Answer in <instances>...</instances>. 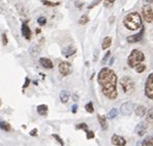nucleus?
<instances>
[{
  "label": "nucleus",
  "instance_id": "nucleus-12",
  "mask_svg": "<svg viewBox=\"0 0 153 146\" xmlns=\"http://www.w3.org/2000/svg\"><path fill=\"white\" fill-rule=\"evenodd\" d=\"M40 65L46 69H52L53 67H54V66H53V62L51 61L49 58H40Z\"/></svg>",
  "mask_w": 153,
  "mask_h": 146
},
{
  "label": "nucleus",
  "instance_id": "nucleus-28",
  "mask_svg": "<svg viewBox=\"0 0 153 146\" xmlns=\"http://www.w3.org/2000/svg\"><path fill=\"white\" fill-rule=\"evenodd\" d=\"M37 24L40 25V26H44V25L47 24V19L44 17H40L37 19Z\"/></svg>",
  "mask_w": 153,
  "mask_h": 146
},
{
  "label": "nucleus",
  "instance_id": "nucleus-15",
  "mask_svg": "<svg viewBox=\"0 0 153 146\" xmlns=\"http://www.w3.org/2000/svg\"><path fill=\"white\" fill-rule=\"evenodd\" d=\"M62 54H63V56L64 57L68 58V57H70V56H72V55L76 54V47L72 45L67 46V47H65V49L62 51Z\"/></svg>",
  "mask_w": 153,
  "mask_h": 146
},
{
  "label": "nucleus",
  "instance_id": "nucleus-25",
  "mask_svg": "<svg viewBox=\"0 0 153 146\" xmlns=\"http://www.w3.org/2000/svg\"><path fill=\"white\" fill-rule=\"evenodd\" d=\"M146 70V65L145 64H139L138 66L136 67V71L138 73H142V72H144V71Z\"/></svg>",
  "mask_w": 153,
  "mask_h": 146
},
{
  "label": "nucleus",
  "instance_id": "nucleus-16",
  "mask_svg": "<svg viewBox=\"0 0 153 146\" xmlns=\"http://www.w3.org/2000/svg\"><path fill=\"white\" fill-rule=\"evenodd\" d=\"M137 146H153V135L147 136L144 140H142Z\"/></svg>",
  "mask_w": 153,
  "mask_h": 146
},
{
  "label": "nucleus",
  "instance_id": "nucleus-27",
  "mask_svg": "<svg viewBox=\"0 0 153 146\" xmlns=\"http://www.w3.org/2000/svg\"><path fill=\"white\" fill-rule=\"evenodd\" d=\"M115 3V0H104L105 7H112Z\"/></svg>",
  "mask_w": 153,
  "mask_h": 146
},
{
  "label": "nucleus",
  "instance_id": "nucleus-26",
  "mask_svg": "<svg viewBox=\"0 0 153 146\" xmlns=\"http://www.w3.org/2000/svg\"><path fill=\"white\" fill-rule=\"evenodd\" d=\"M76 130H84V131H87V130H88V126H87V124H85V122H82V124H76Z\"/></svg>",
  "mask_w": 153,
  "mask_h": 146
},
{
  "label": "nucleus",
  "instance_id": "nucleus-30",
  "mask_svg": "<svg viewBox=\"0 0 153 146\" xmlns=\"http://www.w3.org/2000/svg\"><path fill=\"white\" fill-rule=\"evenodd\" d=\"M42 1L44 5H48V6H57V5H58V3L51 2V1H49V0H42Z\"/></svg>",
  "mask_w": 153,
  "mask_h": 146
},
{
  "label": "nucleus",
  "instance_id": "nucleus-35",
  "mask_svg": "<svg viewBox=\"0 0 153 146\" xmlns=\"http://www.w3.org/2000/svg\"><path fill=\"white\" fill-rule=\"evenodd\" d=\"M110 56H111V51H108L106 53V55H105L104 59H102V64H106V63H107V61H108V59H109Z\"/></svg>",
  "mask_w": 153,
  "mask_h": 146
},
{
  "label": "nucleus",
  "instance_id": "nucleus-19",
  "mask_svg": "<svg viewBox=\"0 0 153 146\" xmlns=\"http://www.w3.org/2000/svg\"><path fill=\"white\" fill-rule=\"evenodd\" d=\"M37 110V113L40 115H42V116H46V115L48 114V110H49V108H48V106L46 104H42V105H38L36 108Z\"/></svg>",
  "mask_w": 153,
  "mask_h": 146
},
{
  "label": "nucleus",
  "instance_id": "nucleus-37",
  "mask_svg": "<svg viewBox=\"0 0 153 146\" xmlns=\"http://www.w3.org/2000/svg\"><path fill=\"white\" fill-rule=\"evenodd\" d=\"M76 110H78V105H76V104L72 105V113H76Z\"/></svg>",
  "mask_w": 153,
  "mask_h": 146
},
{
  "label": "nucleus",
  "instance_id": "nucleus-22",
  "mask_svg": "<svg viewBox=\"0 0 153 146\" xmlns=\"http://www.w3.org/2000/svg\"><path fill=\"white\" fill-rule=\"evenodd\" d=\"M117 114H118V110H117L116 108H112V109L110 110L109 114H108V117L111 118V119H113L117 116Z\"/></svg>",
  "mask_w": 153,
  "mask_h": 146
},
{
  "label": "nucleus",
  "instance_id": "nucleus-18",
  "mask_svg": "<svg viewBox=\"0 0 153 146\" xmlns=\"http://www.w3.org/2000/svg\"><path fill=\"white\" fill-rule=\"evenodd\" d=\"M97 119H98V122L100 124V128L101 130L104 131H107L108 130V122H107V118L106 116H102V115H97Z\"/></svg>",
  "mask_w": 153,
  "mask_h": 146
},
{
  "label": "nucleus",
  "instance_id": "nucleus-14",
  "mask_svg": "<svg viewBox=\"0 0 153 146\" xmlns=\"http://www.w3.org/2000/svg\"><path fill=\"white\" fill-rule=\"evenodd\" d=\"M22 34L23 36L25 37L26 39H30L31 38V30H30L29 26H28L26 23H23L22 25Z\"/></svg>",
  "mask_w": 153,
  "mask_h": 146
},
{
  "label": "nucleus",
  "instance_id": "nucleus-8",
  "mask_svg": "<svg viewBox=\"0 0 153 146\" xmlns=\"http://www.w3.org/2000/svg\"><path fill=\"white\" fill-rule=\"evenodd\" d=\"M72 65L68 62H61L59 64V72L61 73L63 76H67L72 73Z\"/></svg>",
  "mask_w": 153,
  "mask_h": 146
},
{
  "label": "nucleus",
  "instance_id": "nucleus-32",
  "mask_svg": "<svg viewBox=\"0 0 153 146\" xmlns=\"http://www.w3.org/2000/svg\"><path fill=\"white\" fill-rule=\"evenodd\" d=\"M1 39H2V44H3V45H8V36H6V34H5V33H3V34L1 35Z\"/></svg>",
  "mask_w": 153,
  "mask_h": 146
},
{
  "label": "nucleus",
  "instance_id": "nucleus-5",
  "mask_svg": "<svg viewBox=\"0 0 153 146\" xmlns=\"http://www.w3.org/2000/svg\"><path fill=\"white\" fill-rule=\"evenodd\" d=\"M145 95L150 100H153V72L148 75L145 82Z\"/></svg>",
  "mask_w": 153,
  "mask_h": 146
},
{
  "label": "nucleus",
  "instance_id": "nucleus-3",
  "mask_svg": "<svg viewBox=\"0 0 153 146\" xmlns=\"http://www.w3.org/2000/svg\"><path fill=\"white\" fill-rule=\"evenodd\" d=\"M145 60V55L139 49H133L131 53L129 54L128 59H127V64L131 68H136L139 64H141L142 62Z\"/></svg>",
  "mask_w": 153,
  "mask_h": 146
},
{
  "label": "nucleus",
  "instance_id": "nucleus-24",
  "mask_svg": "<svg viewBox=\"0 0 153 146\" xmlns=\"http://www.w3.org/2000/svg\"><path fill=\"white\" fill-rule=\"evenodd\" d=\"M85 109L88 113H93L94 112V108H93V103L92 102H89L85 105Z\"/></svg>",
  "mask_w": 153,
  "mask_h": 146
},
{
  "label": "nucleus",
  "instance_id": "nucleus-41",
  "mask_svg": "<svg viewBox=\"0 0 153 146\" xmlns=\"http://www.w3.org/2000/svg\"><path fill=\"white\" fill-rule=\"evenodd\" d=\"M1 105H2V102H1V99H0V106H1Z\"/></svg>",
  "mask_w": 153,
  "mask_h": 146
},
{
  "label": "nucleus",
  "instance_id": "nucleus-23",
  "mask_svg": "<svg viewBox=\"0 0 153 146\" xmlns=\"http://www.w3.org/2000/svg\"><path fill=\"white\" fill-rule=\"evenodd\" d=\"M89 22V18L87 15H83L81 18L79 19V24L80 25H86Z\"/></svg>",
  "mask_w": 153,
  "mask_h": 146
},
{
  "label": "nucleus",
  "instance_id": "nucleus-34",
  "mask_svg": "<svg viewBox=\"0 0 153 146\" xmlns=\"http://www.w3.org/2000/svg\"><path fill=\"white\" fill-rule=\"evenodd\" d=\"M85 132H86L87 139H93L94 136H95V135H94V133L92 131H88V130H87V131H85Z\"/></svg>",
  "mask_w": 153,
  "mask_h": 146
},
{
  "label": "nucleus",
  "instance_id": "nucleus-17",
  "mask_svg": "<svg viewBox=\"0 0 153 146\" xmlns=\"http://www.w3.org/2000/svg\"><path fill=\"white\" fill-rule=\"evenodd\" d=\"M69 97H70V94H69L68 91H65V90H62L59 94V98H60V101L62 103H67L69 100Z\"/></svg>",
  "mask_w": 153,
  "mask_h": 146
},
{
  "label": "nucleus",
  "instance_id": "nucleus-6",
  "mask_svg": "<svg viewBox=\"0 0 153 146\" xmlns=\"http://www.w3.org/2000/svg\"><path fill=\"white\" fill-rule=\"evenodd\" d=\"M135 104L133 102H125L120 106V112L122 115H125V116H129L131 115V113L135 110Z\"/></svg>",
  "mask_w": 153,
  "mask_h": 146
},
{
  "label": "nucleus",
  "instance_id": "nucleus-2",
  "mask_svg": "<svg viewBox=\"0 0 153 146\" xmlns=\"http://www.w3.org/2000/svg\"><path fill=\"white\" fill-rule=\"evenodd\" d=\"M142 24H143V22H142L141 16L136 11L126 15L123 19V25L125 26V28H127L128 30H131V31H135V30L142 28L143 27Z\"/></svg>",
  "mask_w": 153,
  "mask_h": 146
},
{
  "label": "nucleus",
  "instance_id": "nucleus-29",
  "mask_svg": "<svg viewBox=\"0 0 153 146\" xmlns=\"http://www.w3.org/2000/svg\"><path fill=\"white\" fill-rule=\"evenodd\" d=\"M146 120L148 122H152L153 120V109H151L150 111L147 113V117H146Z\"/></svg>",
  "mask_w": 153,
  "mask_h": 146
},
{
  "label": "nucleus",
  "instance_id": "nucleus-13",
  "mask_svg": "<svg viewBox=\"0 0 153 146\" xmlns=\"http://www.w3.org/2000/svg\"><path fill=\"white\" fill-rule=\"evenodd\" d=\"M135 113H136L137 116L139 117H143L147 114V108L143 105H139L138 107L135 108Z\"/></svg>",
  "mask_w": 153,
  "mask_h": 146
},
{
  "label": "nucleus",
  "instance_id": "nucleus-39",
  "mask_svg": "<svg viewBox=\"0 0 153 146\" xmlns=\"http://www.w3.org/2000/svg\"><path fill=\"white\" fill-rule=\"evenodd\" d=\"M145 1L148 3H153V0H145Z\"/></svg>",
  "mask_w": 153,
  "mask_h": 146
},
{
  "label": "nucleus",
  "instance_id": "nucleus-31",
  "mask_svg": "<svg viewBox=\"0 0 153 146\" xmlns=\"http://www.w3.org/2000/svg\"><path fill=\"white\" fill-rule=\"evenodd\" d=\"M100 1H101V0H94L93 2H92L91 4H90V5L88 6V9H92L93 7H95L96 5H98L99 3H100Z\"/></svg>",
  "mask_w": 153,
  "mask_h": 146
},
{
  "label": "nucleus",
  "instance_id": "nucleus-11",
  "mask_svg": "<svg viewBox=\"0 0 153 146\" xmlns=\"http://www.w3.org/2000/svg\"><path fill=\"white\" fill-rule=\"evenodd\" d=\"M147 130H148V124L147 122H140V124H137L136 127V133L139 135V136H144V135L146 134V132H147Z\"/></svg>",
  "mask_w": 153,
  "mask_h": 146
},
{
  "label": "nucleus",
  "instance_id": "nucleus-20",
  "mask_svg": "<svg viewBox=\"0 0 153 146\" xmlns=\"http://www.w3.org/2000/svg\"><path fill=\"white\" fill-rule=\"evenodd\" d=\"M112 44V39L111 37H105L104 40H102V43H101V49H109L110 46H111Z\"/></svg>",
  "mask_w": 153,
  "mask_h": 146
},
{
  "label": "nucleus",
  "instance_id": "nucleus-1",
  "mask_svg": "<svg viewBox=\"0 0 153 146\" xmlns=\"http://www.w3.org/2000/svg\"><path fill=\"white\" fill-rule=\"evenodd\" d=\"M97 81L101 88V92L110 100H115L118 96L117 92V75L109 67H104L97 75Z\"/></svg>",
  "mask_w": 153,
  "mask_h": 146
},
{
  "label": "nucleus",
  "instance_id": "nucleus-40",
  "mask_svg": "<svg viewBox=\"0 0 153 146\" xmlns=\"http://www.w3.org/2000/svg\"><path fill=\"white\" fill-rule=\"evenodd\" d=\"M74 101H78V97H76V95H74Z\"/></svg>",
  "mask_w": 153,
  "mask_h": 146
},
{
  "label": "nucleus",
  "instance_id": "nucleus-21",
  "mask_svg": "<svg viewBox=\"0 0 153 146\" xmlns=\"http://www.w3.org/2000/svg\"><path fill=\"white\" fill-rule=\"evenodd\" d=\"M0 129H2L5 132H10V127L8 122H3V120H0Z\"/></svg>",
  "mask_w": 153,
  "mask_h": 146
},
{
  "label": "nucleus",
  "instance_id": "nucleus-4",
  "mask_svg": "<svg viewBox=\"0 0 153 146\" xmlns=\"http://www.w3.org/2000/svg\"><path fill=\"white\" fill-rule=\"evenodd\" d=\"M121 87L122 90L125 93L126 95H130L135 92V81L133 80V78L129 76H123L120 79Z\"/></svg>",
  "mask_w": 153,
  "mask_h": 146
},
{
  "label": "nucleus",
  "instance_id": "nucleus-7",
  "mask_svg": "<svg viewBox=\"0 0 153 146\" xmlns=\"http://www.w3.org/2000/svg\"><path fill=\"white\" fill-rule=\"evenodd\" d=\"M142 14L143 18L147 23L153 22V9L150 5H144L142 7Z\"/></svg>",
  "mask_w": 153,
  "mask_h": 146
},
{
  "label": "nucleus",
  "instance_id": "nucleus-9",
  "mask_svg": "<svg viewBox=\"0 0 153 146\" xmlns=\"http://www.w3.org/2000/svg\"><path fill=\"white\" fill-rule=\"evenodd\" d=\"M111 142L113 145L115 146H125L126 145V140L122 136H119L117 134H114L111 138Z\"/></svg>",
  "mask_w": 153,
  "mask_h": 146
},
{
  "label": "nucleus",
  "instance_id": "nucleus-38",
  "mask_svg": "<svg viewBox=\"0 0 153 146\" xmlns=\"http://www.w3.org/2000/svg\"><path fill=\"white\" fill-rule=\"evenodd\" d=\"M30 135H31V136H36L37 135V129H33L32 131L30 132Z\"/></svg>",
  "mask_w": 153,
  "mask_h": 146
},
{
  "label": "nucleus",
  "instance_id": "nucleus-33",
  "mask_svg": "<svg viewBox=\"0 0 153 146\" xmlns=\"http://www.w3.org/2000/svg\"><path fill=\"white\" fill-rule=\"evenodd\" d=\"M53 137H54L55 139H56L57 141L59 142V144H60V146H64V142H63V140H62L61 138H60L58 135H56V134H53Z\"/></svg>",
  "mask_w": 153,
  "mask_h": 146
},
{
  "label": "nucleus",
  "instance_id": "nucleus-36",
  "mask_svg": "<svg viewBox=\"0 0 153 146\" xmlns=\"http://www.w3.org/2000/svg\"><path fill=\"white\" fill-rule=\"evenodd\" d=\"M29 83H30V79L28 77H26V81H25V83H24V85H23V89H26L29 85Z\"/></svg>",
  "mask_w": 153,
  "mask_h": 146
},
{
  "label": "nucleus",
  "instance_id": "nucleus-10",
  "mask_svg": "<svg viewBox=\"0 0 153 146\" xmlns=\"http://www.w3.org/2000/svg\"><path fill=\"white\" fill-rule=\"evenodd\" d=\"M144 33H145V29L142 27L140 33H138L137 35H131V36L127 37V42H129V43H136V42L141 41L142 38H143V36H144Z\"/></svg>",
  "mask_w": 153,
  "mask_h": 146
}]
</instances>
